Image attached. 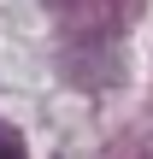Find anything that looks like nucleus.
Instances as JSON below:
<instances>
[{"mask_svg": "<svg viewBox=\"0 0 153 159\" xmlns=\"http://www.w3.org/2000/svg\"><path fill=\"white\" fill-rule=\"evenodd\" d=\"M0 159H24V142H18L12 130H0Z\"/></svg>", "mask_w": 153, "mask_h": 159, "instance_id": "1", "label": "nucleus"}]
</instances>
